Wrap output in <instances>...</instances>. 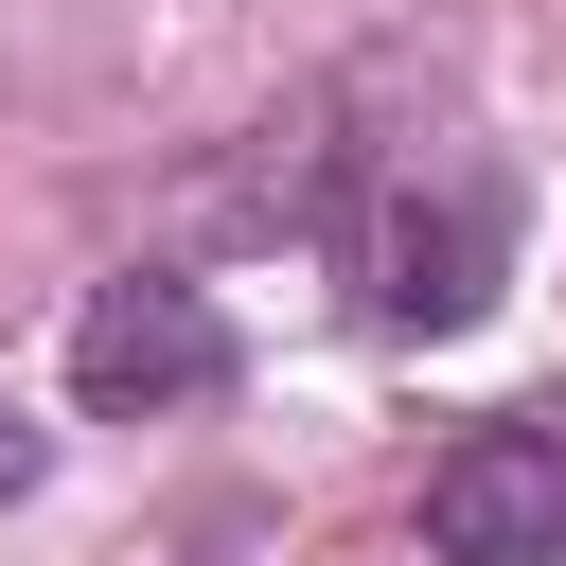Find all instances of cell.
I'll return each mask as SVG.
<instances>
[{"instance_id": "obj_1", "label": "cell", "mask_w": 566, "mask_h": 566, "mask_svg": "<svg viewBox=\"0 0 566 566\" xmlns=\"http://www.w3.org/2000/svg\"><path fill=\"white\" fill-rule=\"evenodd\" d=\"M495 265H513V195H495L478 159H442V177H407V195L371 212V318H389V336H460V318L495 301Z\"/></svg>"}, {"instance_id": "obj_4", "label": "cell", "mask_w": 566, "mask_h": 566, "mask_svg": "<svg viewBox=\"0 0 566 566\" xmlns=\"http://www.w3.org/2000/svg\"><path fill=\"white\" fill-rule=\"evenodd\" d=\"M18 478H35V442H18V424H0V495H18Z\"/></svg>"}, {"instance_id": "obj_3", "label": "cell", "mask_w": 566, "mask_h": 566, "mask_svg": "<svg viewBox=\"0 0 566 566\" xmlns=\"http://www.w3.org/2000/svg\"><path fill=\"white\" fill-rule=\"evenodd\" d=\"M424 548L442 566H566V424H460L424 460Z\"/></svg>"}, {"instance_id": "obj_2", "label": "cell", "mask_w": 566, "mask_h": 566, "mask_svg": "<svg viewBox=\"0 0 566 566\" xmlns=\"http://www.w3.org/2000/svg\"><path fill=\"white\" fill-rule=\"evenodd\" d=\"M71 389H88L106 424L195 407V389H230V318H212L177 265H124V283H88V318H71Z\"/></svg>"}]
</instances>
